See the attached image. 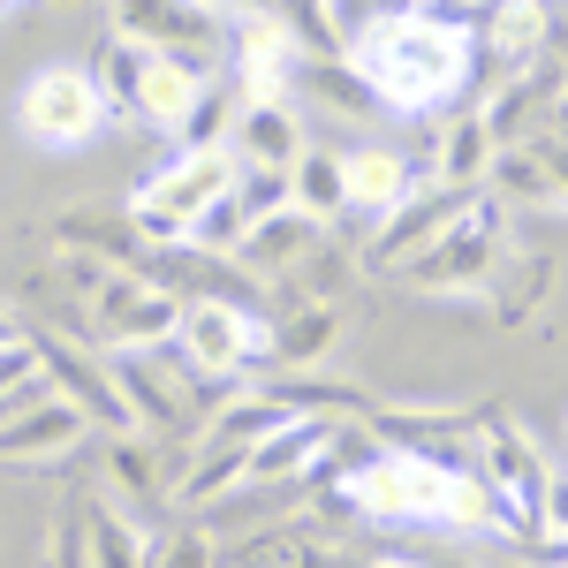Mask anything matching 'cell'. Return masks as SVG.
I'll list each match as a JSON object with an SVG mask.
<instances>
[{
    "mask_svg": "<svg viewBox=\"0 0 568 568\" xmlns=\"http://www.w3.org/2000/svg\"><path fill=\"white\" fill-rule=\"evenodd\" d=\"M235 77L251 99H281V84L296 77V39H288V23H273V16H243L235 23Z\"/></svg>",
    "mask_w": 568,
    "mask_h": 568,
    "instance_id": "9",
    "label": "cell"
},
{
    "mask_svg": "<svg viewBox=\"0 0 568 568\" xmlns=\"http://www.w3.org/2000/svg\"><path fill=\"white\" fill-rule=\"evenodd\" d=\"M235 144H243L251 168H296L304 160V130H296V114L281 99H251L243 122H235Z\"/></svg>",
    "mask_w": 568,
    "mask_h": 568,
    "instance_id": "12",
    "label": "cell"
},
{
    "mask_svg": "<svg viewBox=\"0 0 568 568\" xmlns=\"http://www.w3.org/2000/svg\"><path fill=\"white\" fill-rule=\"evenodd\" d=\"M16 122H23V136L45 144V152H77V144H91L99 122H106V91H99V77L77 69V61H45L39 77L23 84V99H16Z\"/></svg>",
    "mask_w": 568,
    "mask_h": 568,
    "instance_id": "2",
    "label": "cell"
},
{
    "mask_svg": "<svg viewBox=\"0 0 568 568\" xmlns=\"http://www.w3.org/2000/svg\"><path fill=\"white\" fill-rule=\"evenodd\" d=\"M546 524L568 530V485H554V493H546Z\"/></svg>",
    "mask_w": 568,
    "mask_h": 568,
    "instance_id": "22",
    "label": "cell"
},
{
    "mask_svg": "<svg viewBox=\"0 0 568 568\" xmlns=\"http://www.w3.org/2000/svg\"><path fill=\"white\" fill-rule=\"evenodd\" d=\"M538 31H546V8H538V0H493V45H500L508 61H530Z\"/></svg>",
    "mask_w": 568,
    "mask_h": 568,
    "instance_id": "16",
    "label": "cell"
},
{
    "mask_svg": "<svg viewBox=\"0 0 568 568\" xmlns=\"http://www.w3.org/2000/svg\"><path fill=\"white\" fill-rule=\"evenodd\" d=\"M99 561H106V568H144L130 554V530L114 524V516H99Z\"/></svg>",
    "mask_w": 568,
    "mask_h": 568,
    "instance_id": "20",
    "label": "cell"
},
{
    "mask_svg": "<svg viewBox=\"0 0 568 568\" xmlns=\"http://www.w3.org/2000/svg\"><path fill=\"white\" fill-rule=\"evenodd\" d=\"M394 568H402V561H394Z\"/></svg>",
    "mask_w": 568,
    "mask_h": 568,
    "instance_id": "25",
    "label": "cell"
},
{
    "mask_svg": "<svg viewBox=\"0 0 568 568\" xmlns=\"http://www.w3.org/2000/svg\"><path fill=\"white\" fill-rule=\"evenodd\" d=\"M447 485H455V470H439L425 455H387V463H364L349 493L356 508H372L387 524H447Z\"/></svg>",
    "mask_w": 568,
    "mask_h": 568,
    "instance_id": "4",
    "label": "cell"
},
{
    "mask_svg": "<svg viewBox=\"0 0 568 568\" xmlns=\"http://www.w3.org/2000/svg\"><path fill=\"white\" fill-rule=\"evenodd\" d=\"M485 265H493V243H485V220H470V227H439L425 251H409V273L417 281H478Z\"/></svg>",
    "mask_w": 568,
    "mask_h": 568,
    "instance_id": "13",
    "label": "cell"
},
{
    "mask_svg": "<svg viewBox=\"0 0 568 568\" xmlns=\"http://www.w3.org/2000/svg\"><path fill=\"white\" fill-rule=\"evenodd\" d=\"M69 439H77V409H69V402H45L23 433H0V455H53V447H69Z\"/></svg>",
    "mask_w": 568,
    "mask_h": 568,
    "instance_id": "15",
    "label": "cell"
},
{
    "mask_svg": "<svg viewBox=\"0 0 568 568\" xmlns=\"http://www.w3.org/2000/svg\"><path fill=\"white\" fill-rule=\"evenodd\" d=\"M197 99H205V61H190V53H144V77H136V99H130V114L144 130H182L197 114Z\"/></svg>",
    "mask_w": 568,
    "mask_h": 568,
    "instance_id": "6",
    "label": "cell"
},
{
    "mask_svg": "<svg viewBox=\"0 0 568 568\" xmlns=\"http://www.w3.org/2000/svg\"><path fill=\"white\" fill-rule=\"evenodd\" d=\"M0 349H16V326H8V318H0Z\"/></svg>",
    "mask_w": 568,
    "mask_h": 568,
    "instance_id": "23",
    "label": "cell"
},
{
    "mask_svg": "<svg viewBox=\"0 0 568 568\" xmlns=\"http://www.w3.org/2000/svg\"><path fill=\"white\" fill-rule=\"evenodd\" d=\"M99 318H106V334H114L122 349H136V342L175 334L182 304H175V296H160V288H136V281H106V304H99Z\"/></svg>",
    "mask_w": 568,
    "mask_h": 568,
    "instance_id": "10",
    "label": "cell"
},
{
    "mask_svg": "<svg viewBox=\"0 0 568 568\" xmlns=\"http://www.w3.org/2000/svg\"><path fill=\"white\" fill-rule=\"evenodd\" d=\"M288 205L311 220H334L349 205V175H342V160H326V152H304L296 168H288Z\"/></svg>",
    "mask_w": 568,
    "mask_h": 568,
    "instance_id": "14",
    "label": "cell"
},
{
    "mask_svg": "<svg viewBox=\"0 0 568 568\" xmlns=\"http://www.w3.org/2000/svg\"><path fill=\"white\" fill-rule=\"evenodd\" d=\"M175 342L190 356V372H205V379H227V372H243V356L258 349V318L251 311H235L227 296H197V304H182L175 318Z\"/></svg>",
    "mask_w": 568,
    "mask_h": 568,
    "instance_id": "5",
    "label": "cell"
},
{
    "mask_svg": "<svg viewBox=\"0 0 568 568\" xmlns=\"http://www.w3.org/2000/svg\"><path fill=\"white\" fill-rule=\"evenodd\" d=\"M235 190V160L220 152V144H205V152H182L175 168H160V175L136 190V227L144 235H160V243H190V227H197V213L213 205V197H227Z\"/></svg>",
    "mask_w": 568,
    "mask_h": 568,
    "instance_id": "3",
    "label": "cell"
},
{
    "mask_svg": "<svg viewBox=\"0 0 568 568\" xmlns=\"http://www.w3.org/2000/svg\"><path fill=\"white\" fill-rule=\"evenodd\" d=\"M122 39L197 61V39H213V8L205 0H122Z\"/></svg>",
    "mask_w": 568,
    "mask_h": 568,
    "instance_id": "8",
    "label": "cell"
},
{
    "mask_svg": "<svg viewBox=\"0 0 568 568\" xmlns=\"http://www.w3.org/2000/svg\"><path fill=\"white\" fill-rule=\"evenodd\" d=\"M243 235H251V213H243V205H235V190H227V197H213V205L197 213L190 251H243Z\"/></svg>",
    "mask_w": 568,
    "mask_h": 568,
    "instance_id": "17",
    "label": "cell"
},
{
    "mask_svg": "<svg viewBox=\"0 0 568 568\" xmlns=\"http://www.w3.org/2000/svg\"><path fill=\"white\" fill-rule=\"evenodd\" d=\"M342 175H349V205H364V213H402L409 205V160L402 152H387V144H364V152H349L342 160Z\"/></svg>",
    "mask_w": 568,
    "mask_h": 568,
    "instance_id": "11",
    "label": "cell"
},
{
    "mask_svg": "<svg viewBox=\"0 0 568 568\" xmlns=\"http://www.w3.org/2000/svg\"><path fill=\"white\" fill-rule=\"evenodd\" d=\"M349 69L364 77V91L379 106H402V114H425L447 91L470 77V39L463 23H439L425 8L409 16H372L349 45Z\"/></svg>",
    "mask_w": 568,
    "mask_h": 568,
    "instance_id": "1",
    "label": "cell"
},
{
    "mask_svg": "<svg viewBox=\"0 0 568 568\" xmlns=\"http://www.w3.org/2000/svg\"><path fill=\"white\" fill-rule=\"evenodd\" d=\"M23 372H31V349H23V342H16V349H0V387H16ZM0 402H8V394H0Z\"/></svg>",
    "mask_w": 568,
    "mask_h": 568,
    "instance_id": "21",
    "label": "cell"
},
{
    "mask_svg": "<svg viewBox=\"0 0 568 568\" xmlns=\"http://www.w3.org/2000/svg\"><path fill=\"white\" fill-rule=\"evenodd\" d=\"M235 205L251 220L281 213V205H288V168H243V175H235Z\"/></svg>",
    "mask_w": 568,
    "mask_h": 568,
    "instance_id": "18",
    "label": "cell"
},
{
    "mask_svg": "<svg viewBox=\"0 0 568 568\" xmlns=\"http://www.w3.org/2000/svg\"><path fill=\"white\" fill-rule=\"evenodd\" d=\"M546 568H568V554H561V561H546Z\"/></svg>",
    "mask_w": 568,
    "mask_h": 568,
    "instance_id": "24",
    "label": "cell"
},
{
    "mask_svg": "<svg viewBox=\"0 0 568 568\" xmlns=\"http://www.w3.org/2000/svg\"><path fill=\"white\" fill-rule=\"evenodd\" d=\"M485 478L500 493V508H508V524L516 530H538L546 524V470H538V455H530L524 433H485Z\"/></svg>",
    "mask_w": 568,
    "mask_h": 568,
    "instance_id": "7",
    "label": "cell"
},
{
    "mask_svg": "<svg viewBox=\"0 0 568 568\" xmlns=\"http://www.w3.org/2000/svg\"><path fill=\"white\" fill-rule=\"evenodd\" d=\"M478 160H485V130H478V122H463L455 144L439 152V168H447V182H463V175H478Z\"/></svg>",
    "mask_w": 568,
    "mask_h": 568,
    "instance_id": "19",
    "label": "cell"
}]
</instances>
